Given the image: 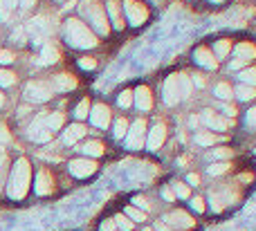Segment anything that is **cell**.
<instances>
[{
    "label": "cell",
    "instance_id": "obj_1",
    "mask_svg": "<svg viewBox=\"0 0 256 231\" xmlns=\"http://www.w3.org/2000/svg\"><path fill=\"white\" fill-rule=\"evenodd\" d=\"M30 180H32V169H30V162L25 157L14 164L12 175H9V184H7V193L12 200H22L30 191Z\"/></svg>",
    "mask_w": 256,
    "mask_h": 231
},
{
    "label": "cell",
    "instance_id": "obj_2",
    "mask_svg": "<svg viewBox=\"0 0 256 231\" xmlns=\"http://www.w3.org/2000/svg\"><path fill=\"white\" fill-rule=\"evenodd\" d=\"M66 38L70 45L81 47V49H90L97 45V36H94L81 20H76V18H70V20L66 22Z\"/></svg>",
    "mask_w": 256,
    "mask_h": 231
},
{
    "label": "cell",
    "instance_id": "obj_3",
    "mask_svg": "<svg viewBox=\"0 0 256 231\" xmlns=\"http://www.w3.org/2000/svg\"><path fill=\"white\" fill-rule=\"evenodd\" d=\"M189 92H191V83L184 74H173L164 83V101L168 106H176L180 99H186Z\"/></svg>",
    "mask_w": 256,
    "mask_h": 231
},
{
    "label": "cell",
    "instance_id": "obj_4",
    "mask_svg": "<svg viewBox=\"0 0 256 231\" xmlns=\"http://www.w3.org/2000/svg\"><path fill=\"white\" fill-rule=\"evenodd\" d=\"M81 11H84V16L88 18L90 22H92V27L99 31V34L106 36L108 31H110V27H108V20H106V13H104V9L99 7L97 2H88L81 7Z\"/></svg>",
    "mask_w": 256,
    "mask_h": 231
},
{
    "label": "cell",
    "instance_id": "obj_5",
    "mask_svg": "<svg viewBox=\"0 0 256 231\" xmlns=\"http://www.w3.org/2000/svg\"><path fill=\"white\" fill-rule=\"evenodd\" d=\"M52 92H54L52 83H45V81H32V83L25 88V97L30 99V101H36V103L48 101V99L52 97Z\"/></svg>",
    "mask_w": 256,
    "mask_h": 231
},
{
    "label": "cell",
    "instance_id": "obj_6",
    "mask_svg": "<svg viewBox=\"0 0 256 231\" xmlns=\"http://www.w3.org/2000/svg\"><path fill=\"white\" fill-rule=\"evenodd\" d=\"M146 142V121L137 119L126 133V146L128 148H142Z\"/></svg>",
    "mask_w": 256,
    "mask_h": 231
},
{
    "label": "cell",
    "instance_id": "obj_7",
    "mask_svg": "<svg viewBox=\"0 0 256 231\" xmlns=\"http://www.w3.org/2000/svg\"><path fill=\"white\" fill-rule=\"evenodd\" d=\"M124 11H126V18L130 25H142V22H146V18H148V9L142 2H135V0L124 2Z\"/></svg>",
    "mask_w": 256,
    "mask_h": 231
},
{
    "label": "cell",
    "instance_id": "obj_8",
    "mask_svg": "<svg viewBox=\"0 0 256 231\" xmlns=\"http://www.w3.org/2000/svg\"><path fill=\"white\" fill-rule=\"evenodd\" d=\"M68 169H70V173L74 178H90L97 171V164L92 160H88V157H81V160H72Z\"/></svg>",
    "mask_w": 256,
    "mask_h": 231
},
{
    "label": "cell",
    "instance_id": "obj_9",
    "mask_svg": "<svg viewBox=\"0 0 256 231\" xmlns=\"http://www.w3.org/2000/svg\"><path fill=\"white\" fill-rule=\"evenodd\" d=\"M90 121H92V126H97V128H108V126H110V110H108L104 103H97V106L92 108V112H90Z\"/></svg>",
    "mask_w": 256,
    "mask_h": 231
},
{
    "label": "cell",
    "instance_id": "obj_10",
    "mask_svg": "<svg viewBox=\"0 0 256 231\" xmlns=\"http://www.w3.org/2000/svg\"><path fill=\"white\" fill-rule=\"evenodd\" d=\"M27 135H30L32 142H50V139H52V133L45 128L43 119H36L34 124L30 126V133H27Z\"/></svg>",
    "mask_w": 256,
    "mask_h": 231
},
{
    "label": "cell",
    "instance_id": "obj_11",
    "mask_svg": "<svg viewBox=\"0 0 256 231\" xmlns=\"http://www.w3.org/2000/svg\"><path fill=\"white\" fill-rule=\"evenodd\" d=\"M164 137H166V128H164L162 124L153 126V130L148 133V139H146V146H148L150 151H158V148L162 146Z\"/></svg>",
    "mask_w": 256,
    "mask_h": 231
},
{
    "label": "cell",
    "instance_id": "obj_12",
    "mask_svg": "<svg viewBox=\"0 0 256 231\" xmlns=\"http://www.w3.org/2000/svg\"><path fill=\"white\" fill-rule=\"evenodd\" d=\"M52 88L56 92H68V90H74L76 88V79L70 74H56L52 81Z\"/></svg>",
    "mask_w": 256,
    "mask_h": 231
},
{
    "label": "cell",
    "instance_id": "obj_13",
    "mask_svg": "<svg viewBox=\"0 0 256 231\" xmlns=\"http://www.w3.org/2000/svg\"><path fill=\"white\" fill-rule=\"evenodd\" d=\"M36 193L38 196H48L50 191H52V175L48 173V171H38V175H36V184H34Z\"/></svg>",
    "mask_w": 256,
    "mask_h": 231
},
{
    "label": "cell",
    "instance_id": "obj_14",
    "mask_svg": "<svg viewBox=\"0 0 256 231\" xmlns=\"http://www.w3.org/2000/svg\"><path fill=\"white\" fill-rule=\"evenodd\" d=\"M135 103L140 110H150L153 108V97H150V90L148 88H137L135 90Z\"/></svg>",
    "mask_w": 256,
    "mask_h": 231
},
{
    "label": "cell",
    "instance_id": "obj_15",
    "mask_svg": "<svg viewBox=\"0 0 256 231\" xmlns=\"http://www.w3.org/2000/svg\"><path fill=\"white\" fill-rule=\"evenodd\" d=\"M202 121L209 126V128H216V130H227V128H230V124H227L222 117H218L216 112H212V110H204Z\"/></svg>",
    "mask_w": 256,
    "mask_h": 231
},
{
    "label": "cell",
    "instance_id": "obj_16",
    "mask_svg": "<svg viewBox=\"0 0 256 231\" xmlns=\"http://www.w3.org/2000/svg\"><path fill=\"white\" fill-rule=\"evenodd\" d=\"M86 133H88V130H86V126H81V124H72L70 128H68L66 133H63V142H66V144H76Z\"/></svg>",
    "mask_w": 256,
    "mask_h": 231
},
{
    "label": "cell",
    "instance_id": "obj_17",
    "mask_svg": "<svg viewBox=\"0 0 256 231\" xmlns=\"http://www.w3.org/2000/svg\"><path fill=\"white\" fill-rule=\"evenodd\" d=\"M166 223L178 225V227H191V225H194V220H191L184 211H173V214L166 216Z\"/></svg>",
    "mask_w": 256,
    "mask_h": 231
},
{
    "label": "cell",
    "instance_id": "obj_18",
    "mask_svg": "<svg viewBox=\"0 0 256 231\" xmlns=\"http://www.w3.org/2000/svg\"><path fill=\"white\" fill-rule=\"evenodd\" d=\"M196 61H198L200 65H204V67H216V58H214V54L209 52L207 47L196 49Z\"/></svg>",
    "mask_w": 256,
    "mask_h": 231
},
{
    "label": "cell",
    "instance_id": "obj_19",
    "mask_svg": "<svg viewBox=\"0 0 256 231\" xmlns=\"http://www.w3.org/2000/svg\"><path fill=\"white\" fill-rule=\"evenodd\" d=\"M43 119V124H45V128L52 133V130H58L63 126V115L61 112H52V115H48V117H40Z\"/></svg>",
    "mask_w": 256,
    "mask_h": 231
},
{
    "label": "cell",
    "instance_id": "obj_20",
    "mask_svg": "<svg viewBox=\"0 0 256 231\" xmlns=\"http://www.w3.org/2000/svg\"><path fill=\"white\" fill-rule=\"evenodd\" d=\"M81 153H84L86 157H99V155H104V144L102 142H88L81 146Z\"/></svg>",
    "mask_w": 256,
    "mask_h": 231
},
{
    "label": "cell",
    "instance_id": "obj_21",
    "mask_svg": "<svg viewBox=\"0 0 256 231\" xmlns=\"http://www.w3.org/2000/svg\"><path fill=\"white\" fill-rule=\"evenodd\" d=\"M108 13H110V18H112V25L117 27V29H122L124 27V18H122V13H120V4L117 2H108Z\"/></svg>",
    "mask_w": 256,
    "mask_h": 231
},
{
    "label": "cell",
    "instance_id": "obj_22",
    "mask_svg": "<svg viewBox=\"0 0 256 231\" xmlns=\"http://www.w3.org/2000/svg\"><path fill=\"white\" fill-rule=\"evenodd\" d=\"M56 58H58L56 47H52V45H45L43 52H40V63H43V65H50V63H54Z\"/></svg>",
    "mask_w": 256,
    "mask_h": 231
},
{
    "label": "cell",
    "instance_id": "obj_23",
    "mask_svg": "<svg viewBox=\"0 0 256 231\" xmlns=\"http://www.w3.org/2000/svg\"><path fill=\"white\" fill-rule=\"evenodd\" d=\"M16 4H18V0H0V18H2V20H7V18L14 13Z\"/></svg>",
    "mask_w": 256,
    "mask_h": 231
},
{
    "label": "cell",
    "instance_id": "obj_24",
    "mask_svg": "<svg viewBox=\"0 0 256 231\" xmlns=\"http://www.w3.org/2000/svg\"><path fill=\"white\" fill-rule=\"evenodd\" d=\"M236 56L243 58V61H248V58L256 56V47L254 45H248V43H240L238 47H236Z\"/></svg>",
    "mask_w": 256,
    "mask_h": 231
},
{
    "label": "cell",
    "instance_id": "obj_25",
    "mask_svg": "<svg viewBox=\"0 0 256 231\" xmlns=\"http://www.w3.org/2000/svg\"><path fill=\"white\" fill-rule=\"evenodd\" d=\"M236 92V97L238 99H243V101H250V99H254L256 97V88H252V85H238V88L234 90Z\"/></svg>",
    "mask_w": 256,
    "mask_h": 231
},
{
    "label": "cell",
    "instance_id": "obj_26",
    "mask_svg": "<svg viewBox=\"0 0 256 231\" xmlns=\"http://www.w3.org/2000/svg\"><path fill=\"white\" fill-rule=\"evenodd\" d=\"M126 218H130V223H144L146 214H144V211H140L137 207H128V209H126Z\"/></svg>",
    "mask_w": 256,
    "mask_h": 231
},
{
    "label": "cell",
    "instance_id": "obj_27",
    "mask_svg": "<svg viewBox=\"0 0 256 231\" xmlns=\"http://www.w3.org/2000/svg\"><path fill=\"white\" fill-rule=\"evenodd\" d=\"M196 142H198L200 146H214V142H216V137H214L212 133H204V130H202V133H198V135H196Z\"/></svg>",
    "mask_w": 256,
    "mask_h": 231
},
{
    "label": "cell",
    "instance_id": "obj_28",
    "mask_svg": "<svg viewBox=\"0 0 256 231\" xmlns=\"http://www.w3.org/2000/svg\"><path fill=\"white\" fill-rule=\"evenodd\" d=\"M126 133H128V121L122 117V119L115 121V137L122 139V137H126Z\"/></svg>",
    "mask_w": 256,
    "mask_h": 231
},
{
    "label": "cell",
    "instance_id": "obj_29",
    "mask_svg": "<svg viewBox=\"0 0 256 231\" xmlns=\"http://www.w3.org/2000/svg\"><path fill=\"white\" fill-rule=\"evenodd\" d=\"M88 110H90V101L88 99H84V101H79V106H76L74 117L76 119H86V117H88Z\"/></svg>",
    "mask_w": 256,
    "mask_h": 231
},
{
    "label": "cell",
    "instance_id": "obj_30",
    "mask_svg": "<svg viewBox=\"0 0 256 231\" xmlns=\"http://www.w3.org/2000/svg\"><path fill=\"white\" fill-rule=\"evenodd\" d=\"M232 85H227V83H218L216 85V97L218 99H232Z\"/></svg>",
    "mask_w": 256,
    "mask_h": 231
},
{
    "label": "cell",
    "instance_id": "obj_31",
    "mask_svg": "<svg viewBox=\"0 0 256 231\" xmlns=\"http://www.w3.org/2000/svg\"><path fill=\"white\" fill-rule=\"evenodd\" d=\"M14 83H16V76L7 70H0V85H2V88H9V85H14Z\"/></svg>",
    "mask_w": 256,
    "mask_h": 231
},
{
    "label": "cell",
    "instance_id": "obj_32",
    "mask_svg": "<svg viewBox=\"0 0 256 231\" xmlns=\"http://www.w3.org/2000/svg\"><path fill=\"white\" fill-rule=\"evenodd\" d=\"M240 79H243V83H252V88L256 85V67H252V70H243L240 72Z\"/></svg>",
    "mask_w": 256,
    "mask_h": 231
},
{
    "label": "cell",
    "instance_id": "obj_33",
    "mask_svg": "<svg viewBox=\"0 0 256 231\" xmlns=\"http://www.w3.org/2000/svg\"><path fill=\"white\" fill-rule=\"evenodd\" d=\"M214 52H216V56H225L227 52H230V40H218L216 45H214Z\"/></svg>",
    "mask_w": 256,
    "mask_h": 231
},
{
    "label": "cell",
    "instance_id": "obj_34",
    "mask_svg": "<svg viewBox=\"0 0 256 231\" xmlns=\"http://www.w3.org/2000/svg\"><path fill=\"white\" fill-rule=\"evenodd\" d=\"M115 227H120L122 231H130L132 229V223L126 218V216H117V218H115Z\"/></svg>",
    "mask_w": 256,
    "mask_h": 231
},
{
    "label": "cell",
    "instance_id": "obj_35",
    "mask_svg": "<svg viewBox=\"0 0 256 231\" xmlns=\"http://www.w3.org/2000/svg\"><path fill=\"white\" fill-rule=\"evenodd\" d=\"M117 103H120L122 108H128L132 103V92H128V90H124V92L120 94V99H117Z\"/></svg>",
    "mask_w": 256,
    "mask_h": 231
},
{
    "label": "cell",
    "instance_id": "obj_36",
    "mask_svg": "<svg viewBox=\"0 0 256 231\" xmlns=\"http://www.w3.org/2000/svg\"><path fill=\"white\" fill-rule=\"evenodd\" d=\"M225 171H227V164H225V162H218V164L209 166V175H220V173H225Z\"/></svg>",
    "mask_w": 256,
    "mask_h": 231
},
{
    "label": "cell",
    "instance_id": "obj_37",
    "mask_svg": "<svg viewBox=\"0 0 256 231\" xmlns=\"http://www.w3.org/2000/svg\"><path fill=\"white\" fill-rule=\"evenodd\" d=\"M173 189H176V196L178 198H189V189H186L184 184L178 182V184H173Z\"/></svg>",
    "mask_w": 256,
    "mask_h": 231
},
{
    "label": "cell",
    "instance_id": "obj_38",
    "mask_svg": "<svg viewBox=\"0 0 256 231\" xmlns=\"http://www.w3.org/2000/svg\"><path fill=\"white\" fill-rule=\"evenodd\" d=\"M79 65L84 67V70H94L97 61H94V58H88V56H86V58H81V61H79Z\"/></svg>",
    "mask_w": 256,
    "mask_h": 231
},
{
    "label": "cell",
    "instance_id": "obj_39",
    "mask_svg": "<svg viewBox=\"0 0 256 231\" xmlns=\"http://www.w3.org/2000/svg\"><path fill=\"white\" fill-rule=\"evenodd\" d=\"M230 155H232L230 148H216V151H214V157H218V160H227Z\"/></svg>",
    "mask_w": 256,
    "mask_h": 231
},
{
    "label": "cell",
    "instance_id": "obj_40",
    "mask_svg": "<svg viewBox=\"0 0 256 231\" xmlns=\"http://www.w3.org/2000/svg\"><path fill=\"white\" fill-rule=\"evenodd\" d=\"M12 61H14V54L9 52V49H0V63L7 65V63H12Z\"/></svg>",
    "mask_w": 256,
    "mask_h": 231
},
{
    "label": "cell",
    "instance_id": "obj_41",
    "mask_svg": "<svg viewBox=\"0 0 256 231\" xmlns=\"http://www.w3.org/2000/svg\"><path fill=\"white\" fill-rule=\"evenodd\" d=\"M4 166H7V153H4V148L0 146V175L4 173Z\"/></svg>",
    "mask_w": 256,
    "mask_h": 231
},
{
    "label": "cell",
    "instance_id": "obj_42",
    "mask_svg": "<svg viewBox=\"0 0 256 231\" xmlns=\"http://www.w3.org/2000/svg\"><path fill=\"white\" fill-rule=\"evenodd\" d=\"M191 207H194L198 214H200V211H204V205H202V200H200V198H194V200H191Z\"/></svg>",
    "mask_w": 256,
    "mask_h": 231
},
{
    "label": "cell",
    "instance_id": "obj_43",
    "mask_svg": "<svg viewBox=\"0 0 256 231\" xmlns=\"http://www.w3.org/2000/svg\"><path fill=\"white\" fill-rule=\"evenodd\" d=\"M248 126H252V128L256 126V108H252V110L248 112Z\"/></svg>",
    "mask_w": 256,
    "mask_h": 231
},
{
    "label": "cell",
    "instance_id": "obj_44",
    "mask_svg": "<svg viewBox=\"0 0 256 231\" xmlns=\"http://www.w3.org/2000/svg\"><path fill=\"white\" fill-rule=\"evenodd\" d=\"M102 231H115V220H108L102 225Z\"/></svg>",
    "mask_w": 256,
    "mask_h": 231
},
{
    "label": "cell",
    "instance_id": "obj_45",
    "mask_svg": "<svg viewBox=\"0 0 256 231\" xmlns=\"http://www.w3.org/2000/svg\"><path fill=\"white\" fill-rule=\"evenodd\" d=\"M243 58H236V61L234 63H232V70H240V67H243Z\"/></svg>",
    "mask_w": 256,
    "mask_h": 231
},
{
    "label": "cell",
    "instance_id": "obj_46",
    "mask_svg": "<svg viewBox=\"0 0 256 231\" xmlns=\"http://www.w3.org/2000/svg\"><path fill=\"white\" fill-rule=\"evenodd\" d=\"M34 2H36V0H18V4H22L25 9H27V7H32Z\"/></svg>",
    "mask_w": 256,
    "mask_h": 231
},
{
    "label": "cell",
    "instance_id": "obj_47",
    "mask_svg": "<svg viewBox=\"0 0 256 231\" xmlns=\"http://www.w3.org/2000/svg\"><path fill=\"white\" fill-rule=\"evenodd\" d=\"M155 229H158V231H171V229H168V225H164V223H158V225H155Z\"/></svg>",
    "mask_w": 256,
    "mask_h": 231
},
{
    "label": "cell",
    "instance_id": "obj_48",
    "mask_svg": "<svg viewBox=\"0 0 256 231\" xmlns=\"http://www.w3.org/2000/svg\"><path fill=\"white\" fill-rule=\"evenodd\" d=\"M186 180H189V182L194 184V187H196V184H198V175H194V173H191V175H189V178H186Z\"/></svg>",
    "mask_w": 256,
    "mask_h": 231
},
{
    "label": "cell",
    "instance_id": "obj_49",
    "mask_svg": "<svg viewBox=\"0 0 256 231\" xmlns=\"http://www.w3.org/2000/svg\"><path fill=\"white\" fill-rule=\"evenodd\" d=\"M135 202H137V207H146V202H144V198H135Z\"/></svg>",
    "mask_w": 256,
    "mask_h": 231
},
{
    "label": "cell",
    "instance_id": "obj_50",
    "mask_svg": "<svg viewBox=\"0 0 256 231\" xmlns=\"http://www.w3.org/2000/svg\"><path fill=\"white\" fill-rule=\"evenodd\" d=\"M0 106H4V97H2V92H0Z\"/></svg>",
    "mask_w": 256,
    "mask_h": 231
},
{
    "label": "cell",
    "instance_id": "obj_51",
    "mask_svg": "<svg viewBox=\"0 0 256 231\" xmlns=\"http://www.w3.org/2000/svg\"><path fill=\"white\" fill-rule=\"evenodd\" d=\"M212 2H220V0H212Z\"/></svg>",
    "mask_w": 256,
    "mask_h": 231
}]
</instances>
